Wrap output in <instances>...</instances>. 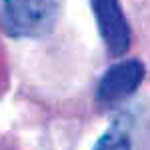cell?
<instances>
[{"label":"cell","instance_id":"cell-2","mask_svg":"<svg viewBox=\"0 0 150 150\" xmlns=\"http://www.w3.org/2000/svg\"><path fill=\"white\" fill-rule=\"evenodd\" d=\"M94 16L106 50L112 56H122L130 46V26L118 0H92Z\"/></svg>","mask_w":150,"mask_h":150},{"label":"cell","instance_id":"cell-1","mask_svg":"<svg viewBox=\"0 0 150 150\" xmlns=\"http://www.w3.org/2000/svg\"><path fill=\"white\" fill-rule=\"evenodd\" d=\"M62 0H0V16L14 36L36 38L52 30Z\"/></svg>","mask_w":150,"mask_h":150},{"label":"cell","instance_id":"cell-3","mask_svg":"<svg viewBox=\"0 0 150 150\" xmlns=\"http://www.w3.org/2000/svg\"><path fill=\"white\" fill-rule=\"evenodd\" d=\"M144 80V66L138 60H122L106 70L98 84V100L104 104H114L128 98L138 90Z\"/></svg>","mask_w":150,"mask_h":150},{"label":"cell","instance_id":"cell-4","mask_svg":"<svg viewBox=\"0 0 150 150\" xmlns=\"http://www.w3.org/2000/svg\"><path fill=\"white\" fill-rule=\"evenodd\" d=\"M94 150H132V144L124 130L110 128L98 138V142L94 144Z\"/></svg>","mask_w":150,"mask_h":150}]
</instances>
